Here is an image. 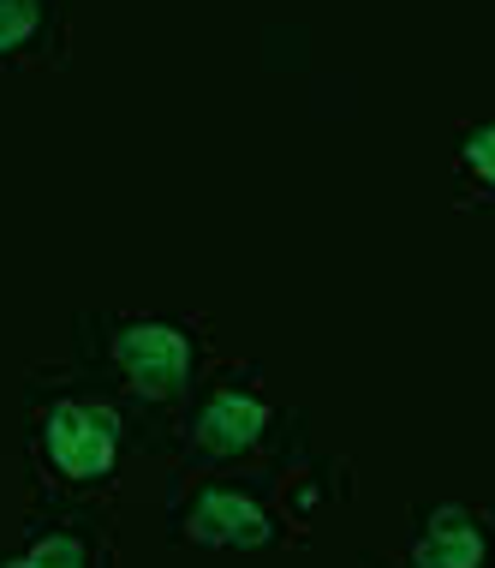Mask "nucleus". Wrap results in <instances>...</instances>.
<instances>
[{"label":"nucleus","instance_id":"6e6552de","mask_svg":"<svg viewBox=\"0 0 495 568\" xmlns=\"http://www.w3.org/2000/svg\"><path fill=\"white\" fill-rule=\"evenodd\" d=\"M454 180H460V204H495V120L460 132Z\"/></svg>","mask_w":495,"mask_h":568},{"label":"nucleus","instance_id":"7ed1b4c3","mask_svg":"<svg viewBox=\"0 0 495 568\" xmlns=\"http://www.w3.org/2000/svg\"><path fill=\"white\" fill-rule=\"evenodd\" d=\"M287 473L251 467H185L167 485V532L192 550H275L292 532L287 520Z\"/></svg>","mask_w":495,"mask_h":568},{"label":"nucleus","instance_id":"f257e3e1","mask_svg":"<svg viewBox=\"0 0 495 568\" xmlns=\"http://www.w3.org/2000/svg\"><path fill=\"white\" fill-rule=\"evenodd\" d=\"M79 372L96 377L126 413L149 419L167 437V425L192 407L215 372L209 324L185 312H96L79 317ZM156 437V449H162Z\"/></svg>","mask_w":495,"mask_h":568},{"label":"nucleus","instance_id":"423d86ee","mask_svg":"<svg viewBox=\"0 0 495 568\" xmlns=\"http://www.w3.org/2000/svg\"><path fill=\"white\" fill-rule=\"evenodd\" d=\"M72 49L66 0H0V72L60 67Z\"/></svg>","mask_w":495,"mask_h":568},{"label":"nucleus","instance_id":"f03ea898","mask_svg":"<svg viewBox=\"0 0 495 568\" xmlns=\"http://www.w3.org/2000/svg\"><path fill=\"white\" fill-rule=\"evenodd\" d=\"M126 449L132 413L96 377L72 372V383L60 389V377L49 372V395L42 383L30 389V473L37 485H49V497L102 503L126 473Z\"/></svg>","mask_w":495,"mask_h":568},{"label":"nucleus","instance_id":"0eeeda50","mask_svg":"<svg viewBox=\"0 0 495 568\" xmlns=\"http://www.w3.org/2000/svg\"><path fill=\"white\" fill-rule=\"evenodd\" d=\"M495 562V527L489 515L466 509V503H442L424 515L412 545V568H489Z\"/></svg>","mask_w":495,"mask_h":568},{"label":"nucleus","instance_id":"20e7f679","mask_svg":"<svg viewBox=\"0 0 495 568\" xmlns=\"http://www.w3.org/2000/svg\"><path fill=\"white\" fill-rule=\"evenodd\" d=\"M275 425H281V402L269 395L257 365H215L192 407L167 425L162 449H174L185 467H251L269 455Z\"/></svg>","mask_w":495,"mask_h":568},{"label":"nucleus","instance_id":"39448f33","mask_svg":"<svg viewBox=\"0 0 495 568\" xmlns=\"http://www.w3.org/2000/svg\"><path fill=\"white\" fill-rule=\"evenodd\" d=\"M0 568H114V539L96 503L79 497H49L24 520V545Z\"/></svg>","mask_w":495,"mask_h":568}]
</instances>
